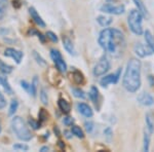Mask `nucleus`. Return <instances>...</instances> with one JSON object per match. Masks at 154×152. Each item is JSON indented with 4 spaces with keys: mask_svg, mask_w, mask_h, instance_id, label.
<instances>
[{
    "mask_svg": "<svg viewBox=\"0 0 154 152\" xmlns=\"http://www.w3.org/2000/svg\"><path fill=\"white\" fill-rule=\"evenodd\" d=\"M110 69V62L106 57H103L98 63L96 64V66L94 67V75L95 76H102L106 73L107 71Z\"/></svg>",
    "mask_w": 154,
    "mask_h": 152,
    "instance_id": "423d86ee",
    "label": "nucleus"
},
{
    "mask_svg": "<svg viewBox=\"0 0 154 152\" xmlns=\"http://www.w3.org/2000/svg\"><path fill=\"white\" fill-rule=\"evenodd\" d=\"M58 104H59L60 110H61L62 112H64V113H66V114L70 112L71 107H70V105H69V103L66 101V100L60 99V100H59V102H58Z\"/></svg>",
    "mask_w": 154,
    "mask_h": 152,
    "instance_id": "a211bd4d",
    "label": "nucleus"
},
{
    "mask_svg": "<svg viewBox=\"0 0 154 152\" xmlns=\"http://www.w3.org/2000/svg\"><path fill=\"white\" fill-rule=\"evenodd\" d=\"M120 75H121V68H119L118 70L115 72V73L103 77V78L101 79V81H100V84L103 86V88H107V86H108V84L117 83L119 78H120Z\"/></svg>",
    "mask_w": 154,
    "mask_h": 152,
    "instance_id": "6e6552de",
    "label": "nucleus"
},
{
    "mask_svg": "<svg viewBox=\"0 0 154 152\" xmlns=\"http://www.w3.org/2000/svg\"><path fill=\"white\" fill-rule=\"evenodd\" d=\"M123 88L130 93H136L141 86V62L138 59H131L123 76Z\"/></svg>",
    "mask_w": 154,
    "mask_h": 152,
    "instance_id": "f03ea898",
    "label": "nucleus"
},
{
    "mask_svg": "<svg viewBox=\"0 0 154 152\" xmlns=\"http://www.w3.org/2000/svg\"><path fill=\"white\" fill-rule=\"evenodd\" d=\"M63 44H64L65 49L68 51L69 54L75 56L76 51H75V49H74V45H73V43H72V41L70 40V39L67 38V37H63Z\"/></svg>",
    "mask_w": 154,
    "mask_h": 152,
    "instance_id": "2eb2a0df",
    "label": "nucleus"
},
{
    "mask_svg": "<svg viewBox=\"0 0 154 152\" xmlns=\"http://www.w3.org/2000/svg\"><path fill=\"white\" fill-rule=\"evenodd\" d=\"M5 106H6V101H5V99H4L3 95L0 93V109H3Z\"/></svg>",
    "mask_w": 154,
    "mask_h": 152,
    "instance_id": "f704fd0d",
    "label": "nucleus"
},
{
    "mask_svg": "<svg viewBox=\"0 0 154 152\" xmlns=\"http://www.w3.org/2000/svg\"><path fill=\"white\" fill-rule=\"evenodd\" d=\"M134 51L135 53L138 54L140 58H145V57H148L150 54H154L153 51L150 48L148 45H143L142 43H136L135 46H134Z\"/></svg>",
    "mask_w": 154,
    "mask_h": 152,
    "instance_id": "1a4fd4ad",
    "label": "nucleus"
},
{
    "mask_svg": "<svg viewBox=\"0 0 154 152\" xmlns=\"http://www.w3.org/2000/svg\"><path fill=\"white\" fill-rule=\"evenodd\" d=\"M46 117H48V114L45 113V111H44V109H41L40 110V113H39V118H40L41 121H44L46 119Z\"/></svg>",
    "mask_w": 154,
    "mask_h": 152,
    "instance_id": "e433bc0d",
    "label": "nucleus"
},
{
    "mask_svg": "<svg viewBox=\"0 0 154 152\" xmlns=\"http://www.w3.org/2000/svg\"><path fill=\"white\" fill-rule=\"evenodd\" d=\"M0 85L4 88V91L6 92L8 95H12L14 94V91H12L11 86L9 85V82L7 80L6 76L4 75H0Z\"/></svg>",
    "mask_w": 154,
    "mask_h": 152,
    "instance_id": "4468645a",
    "label": "nucleus"
},
{
    "mask_svg": "<svg viewBox=\"0 0 154 152\" xmlns=\"http://www.w3.org/2000/svg\"><path fill=\"white\" fill-rule=\"evenodd\" d=\"M71 133L74 135V136H76L77 138H80L82 139L84 138V134H83V131L81 129L79 126H73L71 129Z\"/></svg>",
    "mask_w": 154,
    "mask_h": 152,
    "instance_id": "5701e85b",
    "label": "nucleus"
},
{
    "mask_svg": "<svg viewBox=\"0 0 154 152\" xmlns=\"http://www.w3.org/2000/svg\"><path fill=\"white\" fill-rule=\"evenodd\" d=\"M4 56L5 57H8V58H11L14 59V61L17 62L18 64L21 63L22 59H23V53L20 51H17V49L14 48H11V47H9V48H6L5 51H4Z\"/></svg>",
    "mask_w": 154,
    "mask_h": 152,
    "instance_id": "9d476101",
    "label": "nucleus"
},
{
    "mask_svg": "<svg viewBox=\"0 0 154 152\" xmlns=\"http://www.w3.org/2000/svg\"><path fill=\"white\" fill-rule=\"evenodd\" d=\"M1 129H2V128H1V123H0V133H1Z\"/></svg>",
    "mask_w": 154,
    "mask_h": 152,
    "instance_id": "49530a36",
    "label": "nucleus"
},
{
    "mask_svg": "<svg viewBox=\"0 0 154 152\" xmlns=\"http://www.w3.org/2000/svg\"><path fill=\"white\" fill-rule=\"evenodd\" d=\"M33 56H34V58H35L36 62H37V63H38L39 65H41V66H45V65H46V62L44 61V59L42 58L40 54H38V53H36V51H33Z\"/></svg>",
    "mask_w": 154,
    "mask_h": 152,
    "instance_id": "cd10ccee",
    "label": "nucleus"
},
{
    "mask_svg": "<svg viewBox=\"0 0 154 152\" xmlns=\"http://www.w3.org/2000/svg\"><path fill=\"white\" fill-rule=\"evenodd\" d=\"M99 44L106 53L118 57L125 51V35L118 29L106 28L101 31L99 36Z\"/></svg>",
    "mask_w": 154,
    "mask_h": 152,
    "instance_id": "f257e3e1",
    "label": "nucleus"
},
{
    "mask_svg": "<svg viewBox=\"0 0 154 152\" xmlns=\"http://www.w3.org/2000/svg\"><path fill=\"white\" fill-rule=\"evenodd\" d=\"M104 134H105L107 137H111V135H112V132H111V129H110V128L106 129H105V132H104Z\"/></svg>",
    "mask_w": 154,
    "mask_h": 152,
    "instance_id": "ea45409f",
    "label": "nucleus"
},
{
    "mask_svg": "<svg viewBox=\"0 0 154 152\" xmlns=\"http://www.w3.org/2000/svg\"><path fill=\"white\" fill-rule=\"evenodd\" d=\"M73 79L77 84H82L84 82V77L82 75V73H80L79 71H74Z\"/></svg>",
    "mask_w": 154,
    "mask_h": 152,
    "instance_id": "b1692460",
    "label": "nucleus"
},
{
    "mask_svg": "<svg viewBox=\"0 0 154 152\" xmlns=\"http://www.w3.org/2000/svg\"><path fill=\"white\" fill-rule=\"evenodd\" d=\"M37 83H38V79L37 77H34L33 82L31 83L32 85V96H36V92H37Z\"/></svg>",
    "mask_w": 154,
    "mask_h": 152,
    "instance_id": "c756f323",
    "label": "nucleus"
},
{
    "mask_svg": "<svg viewBox=\"0 0 154 152\" xmlns=\"http://www.w3.org/2000/svg\"><path fill=\"white\" fill-rule=\"evenodd\" d=\"M149 144H150V133L145 131L144 133V151L149 150Z\"/></svg>",
    "mask_w": 154,
    "mask_h": 152,
    "instance_id": "393cba45",
    "label": "nucleus"
},
{
    "mask_svg": "<svg viewBox=\"0 0 154 152\" xmlns=\"http://www.w3.org/2000/svg\"><path fill=\"white\" fill-rule=\"evenodd\" d=\"M64 123L66 126H72L74 123V119L72 117H66V118H64Z\"/></svg>",
    "mask_w": 154,
    "mask_h": 152,
    "instance_id": "c9c22d12",
    "label": "nucleus"
},
{
    "mask_svg": "<svg viewBox=\"0 0 154 152\" xmlns=\"http://www.w3.org/2000/svg\"><path fill=\"white\" fill-rule=\"evenodd\" d=\"M4 17V8H2V7H0V20Z\"/></svg>",
    "mask_w": 154,
    "mask_h": 152,
    "instance_id": "79ce46f5",
    "label": "nucleus"
},
{
    "mask_svg": "<svg viewBox=\"0 0 154 152\" xmlns=\"http://www.w3.org/2000/svg\"><path fill=\"white\" fill-rule=\"evenodd\" d=\"M146 126H147V129H148V132L151 134H153L154 133V119H153V117L152 115H151L150 113H148L147 115H146Z\"/></svg>",
    "mask_w": 154,
    "mask_h": 152,
    "instance_id": "aec40b11",
    "label": "nucleus"
},
{
    "mask_svg": "<svg viewBox=\"0 0 154 152\" xmlns=\"http://www.w3.org/2000/svg\"><path fill=\"white\" fill-rule=\"evenodd\" d=\"M46 36L48 37L49 39H51L53 42H58V37H57V35L54 33H53V32L48 31V33H46Z\"/></svg>",
    "mask_w": 154,
    "mask_h": 152,
    "instance_id": "72a5a7b5",
    "label": "nucleus"
},
{
    "mask_svg": "<svg viewBox=\"0 0 154 152\" xmlns=\"http://www.w3.org/2000/svg\"><path fill=\"white\" fill-rule=\"evenodd\" d=\"M149 80H150V85L153 86L154 85V77L153 76H149Z\"/></svg>",
    "mask_w": 154,
    "mask_h": 152,
    "instance_id": "37998d69",
    "label": "nucleus"
},
{
    "mask_svg": "<svg viewBox=\"0 0 154 152\" xmlns=\"http://www.w3.org/2000/svg\"><path fill=\"white\" fill-rule=\"evenodd\" d=\"M14 150H24V151H27L29 149V147L25 144H16L14 145Z\"/></svg>",
    "mask_w": 154,
    "mask_h": 152,
    "instance_id": "2f4dec72",
    "label": "nucleus"
},
{
    "mask_svg": "<svg viewBox=\"0 0 154 152\" xmlns=\"http://www.w3.org/2000/svg\"><path fill=\"white\" fill-rule=\"evenodd\" d=\"M6 4H7L6 0H0V7H2V8H5Z\"/></svg>",
    "mask_w": 154,
    "mask_h": 152,
    "instance_id": "a19ab883",
    "label": "nucleus"
},
{
    "mask_svg": "<svg viewBox=\"0 0 154 152\" xmlns=\"http://www.w3.org/2000/svg\"><path fill=\"white\" fill-rule=\"evenodd\" d=\"M144 34H145L146 43H147V45L150 47L151 49H152L153 53H154V36L152 35V33H151L149 30H146Z\"/></svg>",
    "mask_w": 154,
    "mask_h": 152,
    "instance_id": "f3484780",
    "label": "nucleus"
},
{
    "mask_svg": "<svg viewBox=\"0 0 154 152\" xmlns=\"http://www.w3.org/2000/svg\"><path fill=\"white\" fill-rule=\"evenodd\" d=\"M94 124H93V123H85V129H86V131L88 132V133H91V131H93V128H94Z\"/></svg>",
    "mask_w": 154,
    "mask_h": 152,
    "instance_id": "58836bf2",
    "label": "nucleus"
},
{
    "mask_svg": "<svg viewBox=\"0 0 154 152\" xmlns=\"http://www.w3.org/2000/svg\"><path fill=\"white\" fill-rule=\"evenodd\" d=\"M29 124L32 126V129H38L39 128H40V123H37V121H35L34 119H29Z\"/></svg>",
    "mask_w": 154,
    "mask_h": 152,
    "instance_id": "473e14b6",
    "label": "nucleus"
},
{
    "mask_svg": "<svg viewBox=\"0 0 154 152\" xmlns=\"http://www.w3.org/2000/svg\"><path fill=\"white\" fill-rule=\"evenodd\" d=\"M77 109H78V111L80 112L83 116L88 117H88L93 116V110H91V108L88 105V104L78 103V104H77Z\"/></svg>",
    "mask_w": 154,
    "mask_h": 152,
    "instance_id": "ddd939ff",
    "label": "nucleus"
},
{
    "mask_svg": "<svg viewBox=\"0 0 154 152\" xmlns=\"http://www.w3.org/2000/svg\"><path fill=\"white\" fill-rule=\"evenodd\" d=\"M138 102L143 106H151L154 104V98L148 93H142L138 96Z\"/></svg>",
    "mask_w": 154,
    "mask_h": 152,
    "instance_id": "9b49d317",
    "label": "nucleus"
},
{
    "mask_svg": "<svg viewBox=\"0 0 154 152\" xmlns=\"http://www.w3.org/2000/svg\"><path fill=\"white\" fill-rule=\"evenodd\" d=\"M97 22L101 25L102 27H108L109 25L112 23V18L106 16H99L97 18Z\"/></svg>",
    "mask_w": 154,
    "mask_h": 152,
    "instance_id": "6ab92c4d",
    "label": "nucleus"
},
{
    "mask_svg": "<svg viewBox=\"0 0 154 152\" xmlns=\"http://www.w3.org/2000/svg\"><path fill=\"white\" fill-rule=\"evenodd\" d=\"M133 1H134V3H135V5L137 6V8H138V11L142 14V16L143 17H147V18H148L147 8H146V6L144 5L142 0H133Z\"/></svg>",
    "mask_w": 154,
    "mask_h": 152,
    "instance_id": "dca6fc26",
    "label": "nucleus"
},
{
    "mask_svg": "<svg viewBox=\"0 0 154 152\" xmlns=\"http://www.w3.org/2000/svg\"><path fill=\"white\" fill-rule=\"evenodd\" d=\"M12 70H14V68H12L11 65L4 63V62L2 61V60H0V71H1L2 73L9 74V73H11Z\"/></svg>",
    "mask_w": 154,
    "mask_h": 152,
    "instance_id": "4be33fe9",
    "label": "nucleus"
},
{
    "mask_svg": "<svg viewBox=\"0 0 154 152\" xmlns=\"http://www.w3.org/2000/svg\"><path fill=\"white\" fill-rule=\"evenodd\" d=\"M72 93H73V95L76 98H80V99L85 98V94H84V92L80 88H73L72 89Z\"/></svg>",
    "mask_w": 154,
    "mask_h": 152,
    "instance_id": "bb28decb",
    "label": "nucleus"
},
{
    "mask_svg": "<svg viewBox=\"0 0 154 152\" xmlns=\"http://www.w3.org/2000/svg\"><path fill=\"white\" fill-rule=\"evenodd\" d=\"M59 145H60V147H61V148H62V149H63V148H64V147H65V146H64V145H63V143H62V142H61V141H59Z\"/></svg>",
    "mask_w": 154,
    "mask_h": 152,
    "instance_id": "a18cd8bd",
    "label": "nucleus"
},
{
    "mask_svg": "<svg viewBox=\"0 0 154 152\" xmlns=\"http://www.w3.org/2000/svg\"><path fill=\"white\" fill-rule=\"evenodd\" d=\"M11 128L12 131L16 133L17 137L22 141H30L32 139V134L29 131L26 123L20 116H16L11 120Z\"/></svg>",
    "mask_w": 154,
    "mask_h": 152,
    "instance_id": "7ed1b4c3",
    "label": "nucleus"
},
{
    "mask_svg": "<svg viewBox=\"0 0 154 152\" xmlns=\"http://www.w3.org/2000/svg\"><path fill=\"white\" fill-rule=\"evenodd\" d=\"M89 98L93 101V103L97 105V103H98V101H99V91L96 86H91V91H89Z\"/></svg>",
    "mask_w": 154,
    "mask_h": 152,
    "instance_id": "412c9836",
    "label": "nucleus"
},
{
    "mask_svg": "<svg viewBox=\"0 0 154 152\" xmlns=\"http://www.w3.org/2000/svg\"><path fill=\"white\" fill-rule=\"evenodd\" d=\"M51 57L53 59L54 65H56L57 69L61 72V73H66L67 72V65L64 61V59L62 58V54L57 49H51Z\"/></svg>",
    "mask_w": 154,
    "mask_h": 152,
    "instance_id": "39448f33",
    "label": "nucleus"
},
{
    "mask_svg": "<svg viewBox=\"0 0 154 152\" xmlns=\"http://www.w3.org/2000/svg\"><path fill=\"white\" fill-rule=\"evenodd\" d=\"M18 106H19V103L18 101H16V100H12L11 103V107H9V111H8V114L9 115H14V113H16V111L18 110Z\"/></svg>",
    "mask_w": 154,
    "mask_h": 152,
    "instance_id": "a878e982",
    "label": "nucleus"
},
{
    "mask_svg": "<svg viewBox=\"0 0 154 152\" xmlns=\"http://www.w3.org/2000/svg\"><path fill=\"white\" fill-rule=\"evenodd\" d=\"M29 12H30L31 18L33 19V21L35 22L39 27H41V28H44V27H45V23H44V21L42 20L41 17L39 16V14L36 11V9L34 8V7H30Z\"/></svg>",
    "mask_w": 154,
    "mask_h": 152,
    "instance_id": "f8f14e48",
    "label": "nucleus"
},
{
    "mask_svg": "<svg viewBox=\"0 0 154 152\" xmlns=\"http://www.w3.org/2000/svg\"><path fill=\"white\" fill-rule=\"evenodd\" d=\"M48 150H49V147H48V146H44L40 149L41 152H45V151H48Z\"/></svg>",
    "mask_w": 154,
    "mask_h": 152,
    "instance_id": "c03bdc74",
    "label": "nucleus"
},
{
    "mask_svg": "<svg viewBox=\"0 0 154 152\" xmlns=\"http://www.w3.org/2000/svg\"><path fill=\"white\" fill-rule=\"evenodd\" d=\"M142 20L143 16L139 11H131L128 14V23L130 26V29L133 33L136 35H142L143 34V28H142Z\"/></svg>",
    "mask_w": 154,
    "mask_h": 152,
    "instance_id": "20e7f679",
    "label": "nucleus"
},
{
    "mask_svg": "<svg viewBox=\"0 0 154 152\" xmlns=\"http://www.w3.org/2000/svg\"><path fill=\"white\" fill-rule=\"evenodd\" d=\"M21 84H22V88L26 89L28 93L32 94V85L31 84H29L27 81H21Z\"/></svg>",
    "mask_w": 154,
    "mask_h": 152,
    "instance_id": "7c9ffc66",
    "label": "nucleus"
},
{
    "mask_svg": "<svg viewBox=\"0 0 154 152\" xmlns=\"http://www.w3.org/2000/svg\"><path fill=\"white\" fill-rule=\"evenodd\" d=\"M101 11L111 14H122L125 11V7L122 4H113V3H105L101 6Z\"/></svg>",
    "mask_w": 154,
    "mask_h": 152,
    "instance_id": "0eeeda50",
    "label": "nucleus"
},
{
    "mask_svg": "<svg viewBox=\"0 0 154 152\" xmlns=\"http://www.w3.org/2000/svg\"><path fill=\"white\" fill-rule=\"evenodd\" d=\"M29 33H30V34H37V35H38L39 38H40L41 42H44V41H45V38H44V36L42 35L41 33H38V32L35 31V30H32V31H29Z\"/></svg>",
    "mask_w": 154,
    "mask_h": 152,
    "instance_id": "4c0bfd02",
    "label": "nucleus"
},
{
    "mask_svg": "<svg viewBox=\"0 0 154 152\" xmlns=\"http://www.w3.org/2000/svg\"><path fill=\"white\" fill-rule=\"evenodd\" d=\"M40 99H41V102L44 104V105H48V94L45 93V89H41V93H40Z\"/></svg>",
    "mask_w": 154,
    "mask_h": 152,
    "instance_id": "c85d7f7f",
    "label": "nucleus"
}]
</instances>
